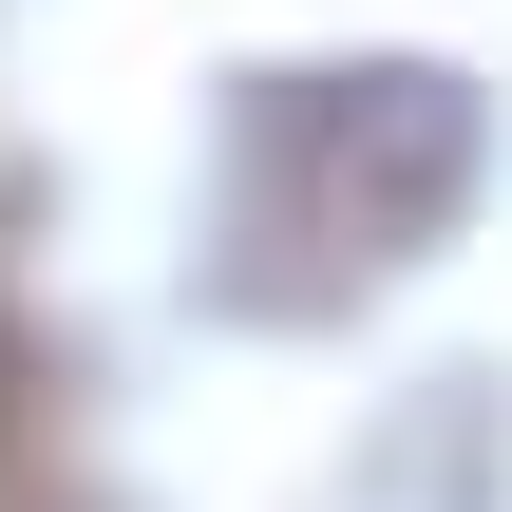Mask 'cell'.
I'll return each instance as SVG.
<instances>
[{
  "label": "cell",
  "mask_w": 512,
  "mask_h": 512,
  "mask_svg": "<svg viewBox=\"0 0 512 512\" xmlns=\"http://www.w3.org/2000/svg\"><path fill=\"white\" fill-rule=\"evenodd\" d=\"M494 190V95L456 57H247L209 95V209L190 304L247 342H323L380 285H418Z\"/></svg>",
  "instance_id": "obj_1"
}]
</instances>
